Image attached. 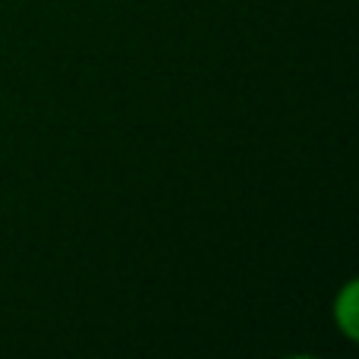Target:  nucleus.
I'll list each match as a JSON object with an SVG mask.
<instances>
[{"label":"nucleus","instance_id":"f257e3e1","mask_svg":"<svg viewBox=\"0 0 359 359\" xmlns=\"http://www.w3.org/2000/svg\"><path fill=\"white\" fill-rule=\"evenodd\" d=\"M331 318L334 328L344 334V341L356 344L359 341V280L347 278L341 284V290L331 299Z\"/></svg>","mask_w":359,"mask_h":359}]
</instances>
